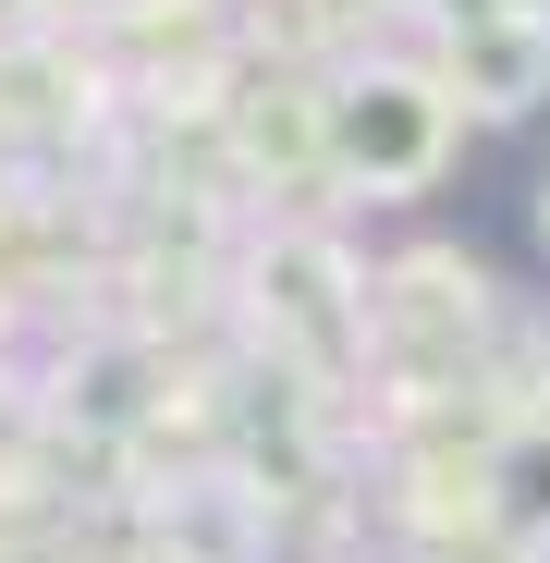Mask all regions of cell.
<instances>
[{
  "label": "cell",
  "instance_id": "1",
  "mask_svg": "<svg viewBox=\"0 0 550 563\" xmlns=\"http://www.w3.org/2000/svg\"><path fill=\"white\" fill-rule=\"evenodd\" d=\"M330 147H343V172H367V184H416V172L440 159V99L404 86V74H367V86L330 99Z\"/></svg>",
  "mask_w": 550,
  "mask_h": 563
},
{
  "label": "cell",
  "instance_id": "2",
  "mask_svg": "<svg viewBox=\"0 0 550 563\" xmlns=\"http://www.w3.org/2000/svg\"><path fill=\"white\" fill-rule=\"evenodd\" d=\"M538 74H550V37L538 25H465V49H452V86H465L478 111H526L538 99Z\"/></svg>",
  "mask_w": 550,
  "mask_h": 563
},
{
  "label": "cell",
  "instance_id": "3",
  "mask_svg": "<svg viewBox=\"0 0 550 563\" xmlns=\"http://www.w3.org/2000/svg\"><path fill=\"white\" fill-rule=\"evenodd\" d=\"M502 503H514L526 527H550V441H514V453H502Z\"/></svg>",
  "mask_w": 550,
  "mask_h": 563
},
{
  "label": "cell",
  "instance_id": "4",
  "mask_svg": "<svg viewBox=\"0 0 550 563\" xmlns=\"http://www.w3.org/2000/svg\"><path fill=\"white\" fill-rule=\"evenodd\" d=\"M538 233H550V184H538Z\"/></svg>",
  "mask_w": 550,
  "mask_h": 563
}]
</instances>
